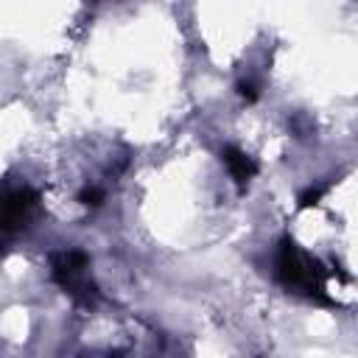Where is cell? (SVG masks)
Listing matches in <instances>:
<instances>
[{"instance_id": "2", "label": "cell", "mask_w": 358, "mask_h": 358, "mask_svg": "<svg viewBox=\"0 0 358 358\" xmlns=\"http://www.w3.org/2000/svg\"><path fill=\"white\" fill-rule=\"evenodd\" d=\"M84 268H87V255L78 249L62 252L53 257V280L78 302V305H95L98 291L92 282L84 280Z\"/></svg>"}, {"instance_id": "7", "label": "cell", "mask_w": 358, "mask_h": 358, "mask_svg": "<svg viewBox=\"0 0 358 358\" xmlns=\"http://www.w3.org/2000/svg\"><path fill=\"white\" fill-rule=\"evenodd\" d=\"M238 92H241L246 101H255V98H257V90H255V84H238Z\"/></svg>"}, {"instance_id": "4", "label": "cell", "mask_w": 358, "mask_h": 358, "mask_svg": "<svg viewBox=\"0 0 358 358\" xmlns=\"http://www.w3.org/2000/svg\"><path fill=\"white\" fill-rule=\"evenodd\" d=\"M224 162H227V168H229V173H232V179L243 187L255 173H257V165H255V159L252 157H246L241 148H235V145H227L224 148Z\"/></svg>"}, {"instance_id": "1", "label": "cell", "mask_w": 358, "mask_h": 358, "mask_svg": "<svg viewBox=\"0 0 358 358\" xmlns=\"http://www.w3.org/2000/svg\"><path fill=\"white\" fill-rule=\"evenodd\" d=\"M277 277L282 285L288 288H302L305 294H310L319 302H330L324 296V271L316 263H308L299 249L294 246V241L282 238L280 243V255H277Z\"/></svg>"}, {"instance_id": "3", "label": "cell", "mask_w": 358, "mask_h": 358, "mask_svg": "<svg viewBox=\"0 0 358 358\" xmlns=\"http://www.w3.org/2000/svg\"><path fill=\"white\" fill-rule=\"evenodd\" d=\"M39 196L31 187L20 190H0V232H14L20 229L28 215L34 213Z\"/></svg>"}, {"instance_id": "5", "label": "cell", "mask_w": 358, "mask_h": 358, "mask_svg": "<svg viewBox=\"0 0 358 358\" xmlns=\"http://www.w3.org/2000/svg\"><path fill=\"white\" fill-rule=\"evenodd\" d=\"M324 190H327V185H316V187H308V190L299 196V207H313V204H319V199L324 196Z\"/></svg>"}, {"instance_id": "6", "label": "cell", "mask_w": 358, "mask_h": 358, "mask_svg": "<svg viewBox=\"0 0 358 358\" xmlns=\"http://www.w3.org/2000/svg\"><path fill=\"white\" fill-rule=\"evenodd\" d=\"M78 201L87 204V207H98V204L103 201V190H101V187H87V190H81Z\"/></svg>"}]
</instances>
